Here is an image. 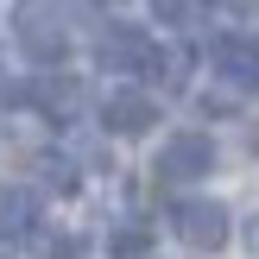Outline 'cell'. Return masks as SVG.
Segmentation results:
<instances>
[{"label": "cell", "mask_w": 259, "mask_h": 259, "mask_svg": "<svg viewBox=\"0 0 259 259\" xmlns=\"http://www.w3.org/2000/svg\"><path fill=\"white\" fill-rule=\"evenodd\" d=\"M171 228H177V240H184V247L222 253L228 234H234V215H228L222 202H209V196H184V202H171Z\"/></svg>", "instance_id": "1"}, {"label": "cell", "mask_w": 259, "mask_h": 259, "mask_svg": "<svg viewBox=\"0 0 259 259\" xmlns=\"http://www.w3.org/2000/svg\"><path fill=\"white\" fill-rule=\"evenodd\" d=\"M158 57L164 51L152 45L139 25H108V32L95 38V63L114 76H158Z\"/></svg>", "instance_id": "2"}, {"label": "cell", "mask_w": 259, "mask_h": 259, "mask_svg": "<svg viewBox=\"0 0 259 259\" xmlns=\"http://www.w3.org/2000/svg\"><path fill=\"white\" fill-rule=\"evenodd\" d=\"M152 171H158V184H202L215 171V139L209 133H171Z\"/></svg>", "instance_id": "3"}, {"label": "cell", "mask_w": 259, "mask_h": 259, "mask_svg": "<svg viewBox=\"0 0 259 259\" xmlns=\"http://www.w3.org/2000/svg\"><path fill=\"white\" fill-rule=\"evenodd\" d=\"M7 101H25V108H38L45 120L70 126L76 114H82V101H89V95H82V82H76V76H57V70H51V76H38V82H25L19 95H7Z\"/></svg>", "instance_id": "4"}, {"label": "cell", "mask_w": 259, "mask_h": 259, "mask_svg": "<svg viewBox=\"0 0 259 259\" xmlns=\"http://www.w3.org/2000/svg\"><path fill=\"white\" fill-rule=\"evenodd\" d=\"M13 32H19V51H25L32 63H45V70L70 57V32H63V19H57L51 7H25Z\"/></svg>", "instance_id": "5"}, {"label": "cell", "mask_w": 259, "mask_h": 259, "mask_svg": "<svg viewBox=\"0 0 259 259\" xmlns=\"http://www.w3.org/2000/svg\"><path fill=\"white\" fill-rule=\"evenodd\" d=\"M101 126H108L114 139H139L158 126V101L139 95V89H114L108 101H101Z\"/></svg>", "instance_id": "6"}, {"label": "cell", "mask_w": 259, "mask_h": 259, "mask_svg": "<svg viewBox=\"0 0 259 259\" xmlns=\"http://www.w3.org/2000/svg\"><path fill=\"white\" fill-rule=\"evenodd\" d=\"M215 76H222V82H234V89H253V95H259V38L228 32L222 45H215Z\"/></svg>", "instance_id": "7"}, {"label": "cell", "mask_w": 259, "mask_h": 259, "mask_svg": "<svg viewBox=\"0 0 259 259\" xmlns=\"http://www.w3.org/2000/svg\"><path fill=\"white\" fill-rule=\"evenodd\" d=\"M0 234H38V190L32 184H0Z\"/></svg>", "instance_id": "8"}, {"label": "cell", "mask_w": 259, "mask_h": 259, "mask_svg": "<svg viewBox=\"0 0 259 259\" xmlns=\"http://www.w3.org/2000/svg\"><path fill=\"white\" fill-rule=\"evenodd\" d=\"M152 19H164L171 32H196L202 19H209V0H146Z\"/></svg>", "instance_id": "9"}, {"label": "cell", "mask_w": 259, "mask_h": 259, "mask_svg": "<svg viewBox=\"0 0 259 259\" xmlns=\"http://www.w3.org/2000/svg\"><path fill=\"white\" fill-rule=\"evenodd\" d=\"M45 259H89V234H38Z\"/></svg>", "instance_id": "10"}, {"label": "cell", "mask_w": 259, "mask_h": 259, "mask_svg": "<svg viewBox=\"0 0 259 259\" xmlns=\"http://www.w3.org/2000/svg\"><path fill=\"white\" fill-rule=\"evenodd\" d=\"M38 171H45V184H51V190H76V164H70V158H57V152H45V158H38Z\"/></svg>", "instance_id": "11"}, {"label": "cell", "mask_w": 259, "mask_h": 259, "mask_svg": "<svg viewBox=\"0 0 259 259\" xmlns=\"http://www.w3.org/2000/svg\"><path fill=\"white\" fill-rule=\"evenodd\" d=\"M146 247H152L146 228H120V234H114V259H146Z\"/></svg>", "instance_id": "12"}, {"label": "cell", "mask_w": 259, "mask_h": 259, "mask_svg": "<svg viewBox=\"0 0 259 259\" xmlns=\"http://www.w3.org/2000/svg\"><path fill=\"white\" fill-rule=\"evenodd\" d=\"M0 259H19V247H13V240H7V234H0Z\"/></svg>", "instance_id": "13"}, {"label": "cell", "mask_w": 259, "mask_h": 259, "mask_svg": "<svg viewBox=\"0 0 259 259\" xmlns=\"http://www.w3.org/2000/svg\"><path fill=\"white\" fill-rule=\"evenodd\" d=\"M253 152H259V126H253Z\"/></svg>", "instance_id": "14"}, {"label": "cell", "mask_w": 259, "mask_h": 259, "mask_svg": "<svg viewBox=\"0 0 259 259\" xmlns=\"http://www.w3.org/2000/svg\"><path fill=\"white\" fill-rule=\"evenodd\" d=\"M101 7H120V0H101Z\"/></svg>", "instance_id": "15"}]
</instances>
